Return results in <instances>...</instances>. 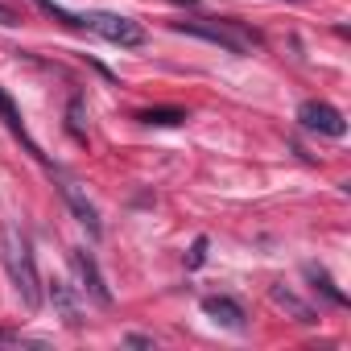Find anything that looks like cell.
I'll return each mask as SVG.
<instances>
[{
	"instance_id": "9c48e42d",
	"label": "cell",
	"mask_w": 351,
	"mask_h": 351,
	"mask_svg": "<svg viewBox=\"0 0 351 351\" xmlns=\"http://www.w3.org/2000/svg\"><path fill=\"white\" fill-rule=\"evenodd\" d=\"M0 120L9 124V132H17V136L25 141V149H29L34 157H42V149H38V145L29 141V132H25V120H21V112H17V104L9 99V91H5V87H0Z\"/></svg>"
},
{
	"instance_id": "5bb4252c",
	"label": "cell",
	"mask_w": 351,
	"mask_h": 351,
	"mask_svg": "<svg viewBox=\"0 0 351 351\" xmlns=\"http://www.w3.org/2000/svg\"><path fill=\"white\" fill-rule=\"evenodd\" d=\"M66 116H71V132H75L79 141H87V124H83V99H79V95L71 99V108H66Z\"/></svg>"
},
{
	"instance_id": "7a4b0ae2",
	"label": "cell",
	"mask_w": 351,
	"mask_h": 351,
	"mask_svg": "<svg viewBox=\"0 0 351 351\" xmlns=\"http://www.w3.org/2000/svg\"><path fill=\"white\" fill-rule=\"evenodd\" d=\"M83 29L99 34V38L112 42V46H145L141 21H132V17H124V13H87V17H83Z\"/></svg>"
},
{
	"instance_id": "ba28073f",
	"label": "cell",
	"mask_w": 351,
	"mask_h": 351,
	"mask_svg": "<svg viewBox=\"0 0 351 351\" xmlns=\"http://www.w3.org/2000/svg\"><path fill=\"white\" fill-rule=\"evenodd\" d=\"M203 314H207V318H215V322H219V326H228V330H244V306H240V302H232V298H219V293L203 298Z\"/></svg>"
},
{
	"instance_id": "ac0fdd59",
	"label": "cell",
	"mask_w": 351,
	"mask_h": 351,
	"mask_svg": "<svg viewBox=\"0 0 351 351\" xmlns=\"http://www.w3.org/2000/svg\"><path fill=\"white\" fill-rule=\"evenodd\" d=\"M0 343H13V335H9V330H0Z\"/></svg>"
},
{
	"instance_id": "9a60e30c",
	"label": "cell",
	"mask_w": 351,
	"mask_h": 351,
	"mask_svg": "<svg viewBox=\"0 0 351 351\" xmlns=\"http://www.w3.org/2000/svg\"><path fill=\"white\" fill-rule=\"evenodd\" d=\"M203 261H207V236H199V240H195V248H191V256H186V265H191V269H199Z\"/></svg>"
},
{
	"instance_id": "5b68a950",
	"label": "cell",
	"mask_w": 351,
	"mask_h": 351,
	"mask_svg": "<svg viewBox=\"0 0 351 351\" xmlns=\"http://www.w3.org/2000/svg\"><path fill=\"white\" fill-rule=\"evenodd\" d=\"M298 120H302V128L322 132V136H343V132H347L343 112L330 108V104H322V99H306V104L298 108Z\"/></svg>"
},
{
	"instance_id": "8fae6325",
	"label": "cell",
	"mask_w": 351,
	"mask_h": 351,
	"mask_svg": "<svg viewBox=\"0 0 351 351\" xmlns=\"http://www.w3.org/2000/svg\"><path fill=\"white\" fill-rule=\"evenodd\" d=\"M141 120H145V124H161V128H169V124H182L186 112H182V108H149V112H141Z\"/></svg>"
},
{
	"instance_id": "30bf717a",
	"label": "cell",
	"mask_w": 351,
	"mask_h": 351,
	"mask_svg": "<svg viewBox=\"0 0 351 351\" xmlns=\"http://www.w3.org/2000/svg\"><path fill=\"white\" fill-rule=\"evenodd\" d=\"M269 298H273L277 306H285V310H289V314H293L298 322H318V314H314V310H310V306H306L302 298H293V293H289L285 285H273V289H269Z\"/></svg>"
},
{
	"instance_id": "e0dca14e",
	"label": "cell",
	"mask_w": 351,
	"mask_h": 351,
	"mask_svg": "<svg viewBox=\"0 0 351 351\" xmlns=\"http://www.w3.org/2000/svg\"><path fill=\"white\" fill-rule=\"evenodd\" d=\"M0 21H13V13H9V9H5V5H0Z\"/></svg>"
},
{
	"instance_id": "52a82bcc",
	"label": "cell",
	"mask_w": 351,
	"mask_h": 351,
	"mask_svg": "<svg viewBox=\"0 0 351 351\" xmlns=\"http://www.w3.org/2000/svg\"><path fill=\"white\" fill-rule=\"evenodd\" d=\"M62 199H66V207L75 211V219H79V223L87 228V236H99V232H104V223H99V211H95V203H91V199H87V195H83V191H79L75 182H66V186H62Z\"/></svg>"
},
{
	"instance_id": "277c9868",
	"label": "cell",
	"mask_w": 351,
	"mask_h": 351,
	"mask_svg": "<svg viewBox=\"0 0 351 351\" xmlns=\"http://www.w3.org/2000/svg\"><path fill=\"white\" fill-rule=\"evenodd\" d=\"M71 269H75V277H79V289L95 302V306H112V289H108V281H104V273H99V265L91 261V252H83V248H71Z\"/></svg>"
},
{
	"instance_id": "6da1fadb",
	"label": "cell",
	"mask_w": 351,
	"mask_h": 351,
	"mask_svg": "<svg viewBox=\"0 0 351 351\" xmlns=\"http://www.w3.org/2000/svg\"><path fill=\"white\" fill-rule=\"evenodd\" d=\"M5 265H9V277H13L21 302H25L29 310H38V306H42V277H38L29 240H25L13 223H5Z\"/></svg>"
},
{
	"instance_id": "3957f363",
	"label": "cell",
	"mask_w": 351,
	"mask_h": 351,
	"mask_svg": "<svg viewBox=\"0 0 351 351\" xmlns=\"http://www.w3.org/2000/svg\"><path fill=\"white\" fill-rule=\"evenodd\" d=\"M173 29H178V34H195V38H203V42H215V46H223L228 54H244V50H248V42H252V38H244L232 21H207V17L178 21Z\"/></svg>"
},
{
	"instance_id": "4fadbf2b",
	"label": "cell",
	"mask_w": 351,
	"mask_h": 351,
	"mask_svg": "<svg viewBox=\"0 0 351 351\" xmlns=\"http://www.w3.org/2000/svg\"><path fill=\"white\" fill-rule=\"evenodd\" d=\"M34 5L46 13V17H54V21H62L66 29H83V17H75V13H66L62 5H54V0H34Z\"/></svg>"
},
{
	"instance_id": "7c38bea8",
	"label": "cell",
	"mask_w": 351,
	"mask_h": 351,
	"mask_svg": "<svg viewBox=\"0 0 351 351\" xmlns=\"http://www.w3.org/2000/svg\"><path fill=\"white\" fill-rule=\"evenodd\" d=\"M306 277H310V281H314V285H318V289H322V293H326L330 302H335V306H347V298H343V289H335V281H330V277H326L322 269H314V265H306Z\"/></svg>"
},
{
	"instance_id": "8992f818",
	"label": "cell",
	"mask_w": 351,
	"mask_h": 351,
	"mask_svg": "<svg viewBox=\"0 0 351 351\" xmlns=\"http://www.w3.org/2000/svg\"><path fill=\"white\" fill-rule=\"evenodd\" d=\"M50 302H54V310H58V318L66 326H83V302H79V289L71 281L54 277L50 281Z\"/></svg>"
},
{
	"instance_id": "2e32d148",
	"label": "cell",
	"mask_w": 351,
	"mask_h": 351,
	"mask_svg": "<svg viewBox=\"0 0 351 351\" xmlns=\"http://www.w3.org/2000/svg\"><path fill=\"white\" fill-rule=\"evenodd\" d=\"M128 343L132 347H153V339H145V335H128Z\"/></svg>"
}]
</instances>
